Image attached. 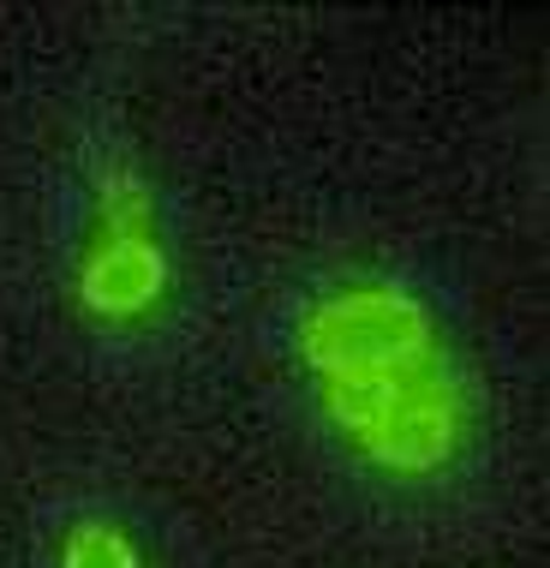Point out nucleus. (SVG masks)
Listing matches in <instances>:
<instances>
[{
    "instance_id": "nucleus-1",
    "label": "nucleus",
    "mask_w": 550,
    "mask_h": 568,
    "mask_svg": "<svg viewBox=\"0 0 550 568\" xmlns=\"http://www.w3.org/2000/svg\"><path fill=\"white\" fill-rule=\"evenodd\" d=\"M329 413L395 473H425L449 460L461 437V395L431 365V353L395 372H354V377H324Z\"/></svg>"
},
{
    "instance_id": "nucleus-2",
    "label": "nucleus",
    "mask_w": 550,
    "mask_h": 568,
    "mask_svg": "<svg viewBox=\"0 0 550 568\" xmlns=\"http://www.w3.org/2000/svg\"><path fill=\"white\" fill-rule=\"evenodd\" d=\"M305 353L324 377L395 372V365H412L431 353V324L407 294L354 287V294H335L305 317Z\"/></svg>"
},
{
    "instance_id": "nucleus-3",
    "label": "nucleus",
    "mask_w": 550,
    "mask_h": 568,
    "mask_svg": "<svg viewBox=\"0 0 550 568\" xmlns=\"http://www.w3.org/2000/svg\"><path fill=\"white\" fill-rule=\"evenodd\" d=\"M162 294V252L150 240H109L84 270V305L102 317H132Z\"/></svg>"
},
{
    "instance_id": "nucleus-4",
    "label": "nucleus",
    "mask_w": 550,
    "mask_h": 568,
    "mask_svg": "<svg viewBox=\"0 0 550 568\" xmlns=\"http://www.w3.org/2000/svg\"><path fill=\"white\" fill-rule=\"evenodd\" d=\"M60 568H138V550L114 527H79Z\"/></svg>"
},
{
    "instance_id": "nucleus-5",
    "label": "nucleus",
    "mask_w": 550,
    "mask_h": 568,
    "mask_svg": "<svg viewBox=\"0 0 550 568\" xmlns=\"http://www.w3.org/2000/svg\"><path fill=\"white\" fill-rule=\"evenodd\" d=\"M102 210L114 216L120 234L114 240H144V222H150V197L132 186V180H109L102 186Z\"/></svg>"
}]
</instances>
